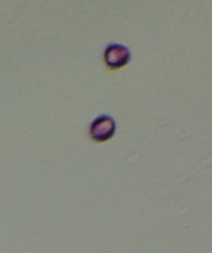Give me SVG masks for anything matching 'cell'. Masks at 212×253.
I'll return each mask as SVG.
<instances>
[{
    "mask_svg": "<svg viewBox=\"0 0 212 253\" xmlns=\"http://www.w3.org/2000/svg\"><path fill=\"white\" fill-rule=\"evenodd\" d=\"M117 132V123L113 117L101 114L91 122L88 126V135L92 142L103 144L114 138Z\"/></svg>",
    "mask_w": 212,
    "mask_h": 253,
    "instance_id": "cell-2",
    "label": "cell"
},
{
    "mask_svg": "<svg viewBox=\"0 0 212 253\" xmlns=\"http://www.w3.org/2000/svg\"><path fill=\"white\" fill-rule=\"evenodd\" d=\"M102 60H103L107 71L118 72L130 63L131 52L126 45L118 42H109L104 47Z\"/></svg>",
    "mask_w": 212,
    "mask_h": 253,
    "instance_id": "cell-1",
    "label": "cell"
}]
</instances>
